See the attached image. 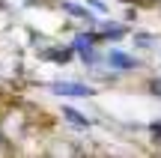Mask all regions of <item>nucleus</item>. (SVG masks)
Here are the masks:
<instances>
[{
  "label": "nucleus",
  "mask_w": 161,
  "mask_h": 158,
  "mask_svg": "<svg viewBox=\"0 0 161 158\" xmlns=\"http://www.w3.org/2000/svg\"><path fill=\"white\" fill-rule=\"evenodd\" d=\"M63 9L69 12V15H75V18H80V21H92V15L84 9V6H78V3H63Z\"/></svg>",
  "instance_id": "obj_3"
},
{
  "label": "nucleus",
  "mask_w": 161,
  "mask_h": 158,
  "mask_svg": "<svg viewBox=\"0 0 161 158\" xmlns=\"http://www.w3.org/2000/svg\"><path fill=\"white\" fill-rule=\"evenodd\" d=\"M51 90L54 95H75V99H90L96 90L92 87H86V84H78V81H63V84H51Z\"/></svg>",
  "instance_id": "obj_1"
},
{
  "label": "nucleus",
  "mask_w": 161,
  "mask_h": 158,
  "mask_svg": "<svg viewBox=\"0 0 161 158\" xmlns=\"http://www.w3.org/2000/svg\"><path fill=\"white\" fill-rule=\"evenodd\" d=\"M69 57H72V54L66 51V48H63V51H48V60H54V63H69Z\"/></svg>",
  "instance_id": "obj_5"
},
{
  "label": "nucleus",
  "mask_w": 161,
  "mask_h": 158,
  "mask_svg": "<svg viewBox=\"0 0 161 158\" xmlns=\"http://www.w3.org/2000/svg\"><path fill=\"white\" fill-rule=\"evenodd\" d=\"M86 6H92L98 15H104V12H108V9H104V3H98V0H86Z\"/></svg>",
  "instance_id": "obj_6"
},
{
  "label": "nucleus",
  "mask_w": 161,
  "mask_h": 158,
  "mask_svg": "<svg viewBox=\"0 0 161 158\" xmlns=\"http://www.w3.org/2000/svg\"><path fill=\"white\" fill-rule=\"evenodd\" d=\"M108 66H114V69H137V57H128V54L122 51H110L108 54Z\"/></svg>",
  "instance_id": "obj_2"
},
{
  "label": "nucleus",
  "mask_w": 161,
  "mask_h": 158,
  "mask_svg": "<svg viewBox=\"0 0 161 158\" xmlns=\"http://www.w3.org/2000/svg\"><path fill=\"white\" fill-rule=\"evenodd\" d=\"M63 117H66V119H72V123L80 125V128H86V125H90V119L80 117V113H78V111H72V107H63Z\"/></svg>",
  "instance_id": "obj_4"
},
{
  "label": "nucleus",
  "mask_w": 161,
  "mask_h": 158,
  "mask_svg": "<svg viewBox=\"0 0 161 158\" xmlns=\"http://www.w3.org/2000/svg\"><path fill=\"white\" fill-rule=\"evenodd\" d=\"M149 128H152V137H155V140L161 143V123H152Z\"/></svg>",
  "instance_id": "obj_7"
},
{
  "label": "nucleus",
  "mask_w": 161,
  "mask_h": 158,
  "mask_svg": "<svg viewBox=\"0 0 161 158\" xmlns=\"http://www.w3.org/2000/svg\"><path fill=\"white\" fill-rule=\"evenodd\" d=\"M152 93H161V81H152Z\"/></svg>",
  "instance_id": "obj_8"
}]
</instances>
